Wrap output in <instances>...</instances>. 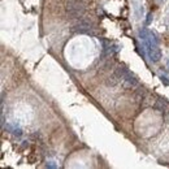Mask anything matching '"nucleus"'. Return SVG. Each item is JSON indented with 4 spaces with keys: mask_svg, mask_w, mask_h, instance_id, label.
<instances>
[{
    "mask_svg": "<svg viewBox=\"0 0 169 169\" xmlns=\"http://www.w3.org/2000/svg\"><path fill=\"white\" fill-rule=\"evenodd\" d=\"M86 12V7L82 0H69L65 7V13L69 18H79Z\"/></svg>",
    "mask_w": 169,
    "mask_h": 169,
    "instance_id": "f257e3e1",
    "label": "nucleus"
},
{
    "mask_svg": "<svg viewBox=\"0 0 169 169\" xmlns=\"http://www.w3.org/2000/svg\"><path fill=\"white\" fill-rule=\"evenodd\" d=\"M121 83H122L125 90H133L135 86H138V81L133 74H131V73L126 72V74L124 76L122 81H121Z\"/></svg>",
    "mask_w": 169,
    "mask_h": 169,
    "instance_id": "f03ea898",
    "label": "nucleus"
},
{
    "mask_svg": "<svg viewBox=\"0 0 169 169\" xmlns=\"http://www.w3.org/2000/svg\"><path fill=\"white\" fill-rule=\"evenodd\" d=\"M92 27H94L92 22H90V21H86V20H82V21H79L78 24H76L74 26L72 27V31H76V33H89Z\"/></svg>",
    "mask_w": 169,
    "mask_h": 169,
    "instance_id": "7ed1b4c3",
    "label": "nucleus"
},
{
    "mask_svg": "<svg viewBox=\"0 0 169 169\" xmlns=\"http://www.w3.org/2000/svg\"><path fill=\"white\" fill-rule=\"evenodd\" d=\"M146 49H147V54H148V57H150V60L152 63L160 61V59H161V51L157 47V45H153V46L146 48Z\"/></svg>",
    "mask_w": 169,
    "mask_h": 169,
    "instance_id": "20e7f679",
    "label": "nucleus"
},
{
    "mask_svg": "<svg viewBox=\"0 0 169 169\" xmlns=\"http://www.w3.org/2000/svg\"><path fill=\"white\" fill-rule=\"evenodd\" d=\"M151 34H152V33L148 31L147 29H142V30H139V38H141V39L144 42V40H147V39L150 38Z\"/></svg>",
    "mask_w": 169,
    "mask_h": 169,
    "instance_id": "39448f33",
    "label": "nucleus"
},
{
    "mask_svg": "<svg viewBox=\"0 0 169 169\" xmlns=\"http://www.w3.org/2000/svg\"><path fill=\"white\" fill-rule=\"evenodd\" d=\"M151 21H152V14H151V13H148V14H147L146 24H147V25H150V24H151Z\"/></svg>",
    "mask_w": 169,
    "mask_h": 169,
    "instance_id": "423d86ee",
    "label": "nucleus"
},
{
    "mask_svg": "<svg viewBox=\"0 0 169 169\" xmlns=\"http://www.w3.org/2000/svg\"><path fill=\"white\" fill-rule=\"evenodd\" d=\"M156 2H163V0H156Z\"/></svg>",
    "mask_w": 169,
    "mask_h": 169,
    "instance_id": "0eeeda50",
    "label": "nucleus"
}]
</instances>
